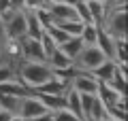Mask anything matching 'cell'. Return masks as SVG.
Instances as JSON below:
<instances>
[{"mask_svg": "<svg viewBox=\"0 0 128 121\" xmlns=\"http://www.w3.org/2000/svg\"><path fill=\"white\" fill-rule=\"evenodd\" d=\"M13 6H11V0H0V15H4L6 11H11Z\"/></svg>", "mask_w": 128, "mask_h": 121, "instance_id": "7402d4cb", "label": "cell"}, {"mask_svg": "<svg viewBox=\"0 0 128 121\" xmlns=\"http://www.w3.org/2000/svg\"><path fill=\"white\" fill-rule=\"evenodd\" d=\"M102 121H111V119H102Z\"/></svg>", "mask_w": 128, "mask_h": 121, "instance_id": "4316f807", "label": "cell"}, {"mask_svg": "<svg viewBox=\"0 0 128 121\" xmlns=\"http://www.w3.org/2000/svg\"><path fill=\"white\" fill-rule=\"evenodd\" d=\"M107 4V9H113V6H120V4H126V0H102Z\"/></svg>", "mask_w": 128, "mask_h": 121, "instance_id": "cb8c5ba5", "label": "cell"}, {"mask_svg": "<svg viewBox=\"0 0 128 121\" xmlns=\"http://www.w3.org/2000/svg\"><path fill=\"white\" fill-rule=\"evenodd\" d=\"M28 121H54V113L47 111V113H43V115H38V117H32V119H28Z\"/></svg>", "mask_w": 128, "mask_h": 121, "instance_id": "44dd1931", "label": "cell"}, {"mask_svg": "<svg viewBox=\"0 0 128 121\" xmlns=\"http://www.w3.org/2000/svg\"><path fill=\"white\" fill-rule=\"evenodd\" d=\"M13 121H22V119H17V117H15V119H13Z\"/></svg>", "mask_w": 128, "mask_h": 121, "instance_id": "484cf974", "label": "cell"}, {"mask_svg": "<svg viewBox=\"0 0 128 121\" xmlns=\"http://www.w3.org/2000/svg\"><path fill=\"white\" fill-rule=\"evenodd\" d=\"M105 53H102L100 49H98V47L96 45H86L81 49V53L77 55V58H75V66L79 68V70H86V72H92L94 70V68H98L100 66L102 62H105Z\"/></svg>", "mask_w": 128, "mask_h": 121, "instance_id": "3957f363", "label": "cell"}, {"mask_svg": "<svg viewBox=\"0 0 128 121\" xmlns=\"http://www.w3.org/2000/svg\"><path fill=\"white\" fill-rule=\"evenodd\" d=\"M6 36H4V21H2V17H0V43H4Z\"/></svg>", "mask_w": 128, "mask_h": 121, "instance_id": "d4e9b609", "label": "cell"}, {"mask_svg": "<svg viewBox=\"0 0 128 121\" xmlns=\"http://www.w3.org/2000/svg\"><path fill=\"white\" fill-rule=\"evenodd\" d=\"M47 64H49L54 70H60V68H68L70 64H73V60H68L66 55L60 51V47L54 51V53H49V58H47Z\"/></svg>", "mask_w": 128, "mask_h": 121, "instance_id": "5bb4252c", "label": "cell"}, {"mask_svg": "<svg viewBox=\"0 0 128 121\" xmlns=\"http://www.w3.org/2000/svg\"><path fill=\"white\" fill-rule=\"evenodd\" d=\"M19 55L22 60L28 62H45V51L38 38H32V36H24L19 38Z\"/></svg>", "mask_w": 128, "mask_h": 121, "instance_id": "277c9868", "label": "cell"}, {"mask_svg": "<svg viewBox=\"0 0 128 121\" xmlns=\"http://www.w3.org/2000/svg\"><path fill=\"white\" fill-rule=\"evenodd\" d=\"M107 119V113H105V104L100 102V98L96 96L94 102H92V108H90V115H88V121H102Z\"/></svg>", "mask_w": 128, "mask_h": 121, "instance_id": "2e32d148", "label": "cell"}, {"mask_svg": "<svg viewBox=\"0 0 128 121\" xmlns=\"http://www.w3.org/2000/svg\"><path fill=\"white\" fill-rule=\"evenodd\" d=\"M83 47H86V43L81 40V36H70L66 43H62V45H60V51H62L68 60H73V62H75V58L81 53Z\"/></svg>", "mask_w": 128, "mask_h": 121, "instance_id": "7c38bea8", "label": "cell"}, {"mask_svg": "<svg viewBox=\"0 0 128 121\" xmlns=\"http://www.w3.org/2000/svg\"><path fill=\"white\" fill-rule=\"evenodd\" d=\"M79 36L86 45H96V23H83V30Z\"/></svg>", "mask_w": 128, "mask_h": 121, "instance_id": "d6986e66", "label": "cell"}, {"mask_svg": "<svg viewBox=\"0 0 128 121\" xmlns=\"http://www.w3.org/2000/svg\"><path fill=\"white\" fill-rule=\"evenodd\" d=\"M70 87H73L75 91H79V94H96V89H98V81L92 76V72L83 70V72H79V74L70 81Z\"/></svg>", "mask_w": 128, "mask_h": 121, "instance_id": "ba28073f", "label": "cell"}, {"mask_svg": "<svg viewBox=\"0 0 128 121\" xmlns=\"http://www.w3.org/2000/svg\"><path fill=\"white\" fill-rule=\"evenodd\" d=\"M32 11H34V15H36L38 23L43 26V30H47L49 26H54V17H51L47 4H41V6H36V9H32Z\"/></svg>", "mask_w": 128, "mask_h": 121, "instance_id": "e0dca14e", "label": "cell"}, {"mask_svg": "<svg viewBox=\"0 0 128 121\" xmlns=\"http://www.w3.org/2000/svg\"><path fill=\"white\" fill-rule=\"evenodd\" d=\"M70 89V81L58 79V76H51L49 81L41 83V85L32 87V94H54V96H64Z\"/></svg>", "mask_w": 128, "mask_h": 121, "instance_id": "52a82bcc", "label": "cell"}, {"mask_svg": "<svg viewBox=\"0 0 128 121\" xmlns=\"http://www.w3.org/2000/svg\"><path fill=\"white\" fill-rule=\"evenodd\" d=\"M100 26L105 28V32L111 34L113 38H126V4H120V6L109 9Z\"/></svg>", "mask_w": 128, "mask_h": 121, "instance_id": "7a4b0ae2", "label": "cell"}, {"mask_svg": "<svg viewBox=\"0 0 128 121\" xmlns=\"http://www.w3.org/2000/svg\"><path fill=\"white\" fill-rule=\"evenodd\" d=\"M96 47L105 53L107 60L115 62V38L111 34H107L102 26H96Z\"/></svg>", "mask_w": 128, "mask_h": 121, "instance_id": "9c48e42d", "label": "cell"}, {"mask_svg": "<svg viewBox=\"0 0 128 121\" xmlns=\"http://www.w3.org/2000/svg\"><path fill=\"white\" fill-rule=\"evenodd\" d=\"M54 26L62 28L68 36H79V34H81V30H83V23L81 21H58V23H54Z\"/></svg>", "mask_w": 128, "mask_h": 121, "instance_id": "ac0fdd59", "label": "cell"}, {"mask_svg": "<svg viewBox=\"0 0 128 121\" xmlns=\"http://www.w3.org/2000/svg\"><path fill=\"white\" fill-rule=\"evenodd\" d=\"M13 119H15V115H13V113L2 111V108H0V121H13Z\"/></svg>", "mask_w": 128, "mask_h": 121, "instance_id": "603a6c76", "label": "cell"}, {"mask_svg": "<svg viewBox=\"0 0 128 121\" xmlns=\"http://www.w3.org/2000/svg\"><path fill=\"white\" fill-rule=\"evenodd\" d=\"M36 100L47 108V111H60V108H66V96H54V94H34Z\"/></svg>", "mask_w": 128, "mask_h": 121, "instance_id": "30bf717a", "label": "cell"}, {"mask_svg": "<svg viewBox=\"0 0 128 121\" xmlns=\"http://www.w3.org/2000/svg\"><path fill=\"white\" fill-rule=\"evenodd\" d=\"M54 121H81V119L73 115L68 108H60V111H54Z\"/></svg>", "mask_w": 128, "mask_h": 121, "instance_id": "ffe728a7", "label": "cell"}, {"mask_svg": "<svg viewBox=\"0 0 128 121\" xmlns=\"http://www.w3.org/2000/svg\"><path fill=\"white\" fill-rule=\"evenodd\" d=\"M43 113H47V108L36 100V96L32 94V96H24V98H22V104H19L17 115H15V117L22 119V121H28V119H32V117L43 115Z\"/></svg>", "mask_w": 128, "mask_h": 121, "instance_id": "5b68a950", "label": "cell"}, {"mask_svg": "<svg viewBox=\"0 0 128 121\" xmlns=\"http://www.w3.org/2000/svg\"><path fill=\"white\" fill-rule=\"evenodd\" d=\"M15 72H17V81H22L30 89L54 76V68L47 62H28V60H19L15 64Z\"/></svg>", "mask_w": 128, "mask_h": 121, "instance_id": "6da1fadb", "label": "cell"}, {"mask_svg": "<svg viewBox=\"0 0 128 121\" xmlns=\"http://www.w3.org/2000/svg\"><path fill=\"white\" fill-rule=\"evenodd\" d=\"M86 4H88V9H90V13H92V19H94V23L96 26H100L102 23V19H105V15H107V4L102 2V0H86Z\"/></svg>", "mask_w": 128, "mask_h": 121, "instance_id": "4fadbf2b", "label": "cell"}, {"mask_svg": "<svg viewBox=\"0 0 128 121\" xmlns=\"http://www.w3.org/2000/svg\"><path fill=\"white\" fill-rule=\"evenodd\" d=\"M22 104V96H11V94H0V108L17 115V108Z\"/></svg>", "mask_w": 128, "mask_h": 121, "instance_id": "9a60e30c", "label": "cell"}, {"mask_svg": "<svg viewBox=\"0 0 128 121\" xmlns=\"http://www.w3.org/2000/svg\"><path fill=\"white\" fill-rule=\"evenodd\" d=\"M115 66H118V62H113V60H105L98 68L92 70V76H94L96 81H100V83H109V81L113 79V74H115Z\"/></svg>", "mask_w": 128, "mask_h": 121, "instance_id": "8fae6325", "label": "cell"}, {"mask_svg": "<svg viewBox=\"0 0 128 121\" xmlns=\"http://www.w3.org/2000/svg\"><path fill=\"white\" fill-rule=\"evenodd\" d=\"M45 4L49 9L51 17H54V23H58V21H79L77 13H75V6L68 4V2H45Z\"/></svg>", "mask_w": 128, "mask_h": 121, "instance_id": "8992f818", "label": "cell"}]
</instances>
